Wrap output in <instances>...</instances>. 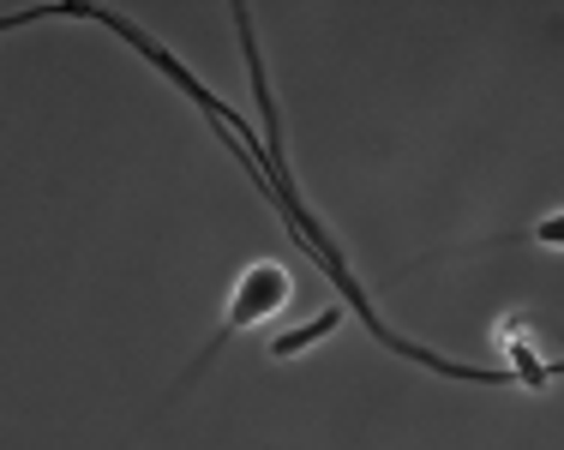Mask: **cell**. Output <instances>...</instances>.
Returning <instances> with one entry per match:
<instances>
[{"label":"cell","instance_id":"cell-1","mask_svg":"<svg viewBox=\"0 0 564 450\" xmlns=\"http://www.w3.org/2000/svg\"><path fill=\"white\" fill-rule=\"evenodd\" d=\"M294 295V276H289V264H276V259H252L247 271L235 276V295H228V319L217 330V342H210L205 354H198V366L210 361V354L223 349L235 330H252V325H264L271 312H282V300ZM198 366H193V378H198Z\"/></svg>","mask_w":564,"mask_h":450},{"label":"cell","instance_id":"cell-2","mask_svg":"<svg viewBox=\"0 0 564 450\" xmlns=\"http://www.w3.org/2000/svg\"><path fill=\"white\" fill-rule=\"evenodd\" d=\"M343 325V307H325L318 319H306V325H294V330H282V337L271 342V354L276 361H289V354H301V349H313L318 337H330V330Z\"/></svg>","mask_w":564,"mask_h":450},{"label":"cell","instance_id":"cell-3","mask_svg":"<svg viewBox=\"0 0 564 450\" xmlns=\"http://www.w3.org/2000/svg\"><path fill=\"white\" fill-rule=\"evenodd\" d=\"M529 241H534V246H546V253H564V210H553V217L534 222Z\"/></svg>","mask_w":564,"mask_h":450}]
</instances>
